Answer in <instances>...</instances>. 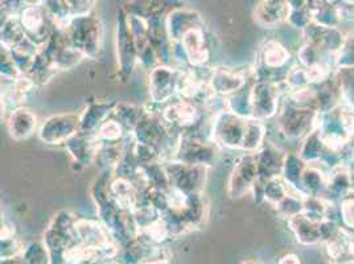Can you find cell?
Masks as SVG:
<instances>
[{"label": "cell", "mask_w": 354, "mask_h": 264, "mask_svg": "<svg viewBox=\"0 0 354 264\" xmlns=\"http://www.w3.org/2000/svg\"><path fill=\"white\" fill-rule=\"evenodd\" d=\"M315 130L325 147L341 151L353 139V106L341 103L328 113L317 114Z\"/></svg>", "instance_id": "1"}, {"label": "cell", "mask_w": 354, "mask_h": 264, "mask_svg": "<svg viewBox=\"0 0 354 264\" xmlns=\"http://www.w3.org/2000/svg\"><path fill=\"white\" fill-rule=\"evenodd\" d=\"M62 32L68 44L84 57L97 59L101 56L104 46V24L98 17L93 15L75 17Z\"/></svg>", "instance_id": "2"}, {"label": "cell", "mask_w": 354, "mask_h": 264, "mask_svg": "<svg viewBox=\"0 0 354 264\" xmlns=\"http://www.w3.org/2000/svg\"><path fill=\"white\" fill-rule=\"evenodd\" d=\"M246 120L243 117H236L227 110L218 111L212 120L210 140L217 147L227 148L241 151Z\"/></svg>", "instance_id": "3"}, {"label": "cell", "mask_w": 354, "mask_h": 264, "mask_svg": "<svg viewBox=\"0 0 354 264\" xmlns=\"http://www.w3.org/2000/svg\"><path fill=\"white\" fill-rule=\"evenodd\" d=\"M162 165L172 189L184 194L204 193L209 168L200 165H185L177 162H162Z\"/></svg>", "instance_id": "4"}, {"label": "cell", "mask_w": 354, "mask_h": 264, "mask_svg": "<svg viewBox=\"0 0 354 264\" xmlns=\"http://www.w3.org/2000/svg\"><path fill=\"white\" fill-rule=\"evenodd\" d=\"M322 243L333 264L353 263V235L342 226L329 220L320 222Z\"/></svg>", "instance_id": "5"}, {"label": "cell", "mask_w": 354, "mask_h": 264, "mask_svg": "<svg viewBox=\"0 0 354 264\" xmlns=\"http://www.w3.org/2000/svg\"><path fill=\"white\" fill-rule=\"evenodd\" d=\"M317 114L316 111L284 103L283 109L277 114L278 129L288 140H303L315 130Z\"/></svg>", "instance_id": "6"}, {"label": "cell", "mask_w": 354, "mask_h": 264, "mask_svg": "<svg viewBox=\"0 0 354 264\" xmlns=\"http://www.w3.org/2000/svg\"><path fill=\"white\" fill-rule=\"evenodd\" d=\"M216 159L217 146L214 143L193 136H178L171 162L209 168L214 164Z\"/></svg>", "instance_id": "7"}, {"label": "cell", "mask_w": 354, "mask_h": 264, "mask_svg": "<svg viewBox=\"0 0 354 264\" xmlns=\"http://www.w3.org/2000/svg\"><path fill=\"white\" fill-rule=\"evenodd\" d=\"M281 94V85L254 81L249 94L251 119L266 122L267 119L277 117L279 111Z\"/></svg>", "instance_id": "8"}, {"label": "cell", "mask_w": 354, "mask_h": 264, "mask_svg": "<svg viewBox=\"0 0 354 264\" xmlns=\"http://www.w3.org/2000/svg\"><path fill=\"white\" fill-rule=\"evenodd\" d=\"M115 45H117V61L118 72L122 79L131 77L138 65V50L133 41V35L129 30L126 14L120 8L117 16V32H115Z\"/></svg>", "instance_id": "9"}, {"label": "cell", "mask_w": 354, "mask_h": 264, "mask_svg": "<svg viewBox=\"0 0 354 264\" xmlns=\"http://www.w3.org/2000/svg\"><path fill=\"white\" fill-rule=\"evenodd\" d=\"M181 70L159 65L149 72L148 91L153 104H167L177 95V85Z\"/></svg>", "instance_id": "10"}, {"label": "cell", "mask_w": 354, "mask_h": 264, "mask_svg": "<svg viewBox=\"0 0 354 264\" xmlns=\"http://www.w3.org/2000/svg\"><path fill=\"white\" fill-rule=\"evenodd\" d=\"M307 10L310 14V23L325 28H339L345 19H353V3L344 6V3L313 0L307 1Z\"/></svg>", "instance_id": "11"}, {"label": "cell", "mask_w": 354, "mask_h": 264, "mask_svg": "<svg viewBox=\"0 0 354 264\" xmlns=\"http://www.w3.org/2000/svg\"><path fill=\"white\" fill-rule=\"evenodd\" d=\"M254 78V70H242L230 66H218L212 69L209 86L217 97H229L245 88Z\"/></svg>", "instance_id": "12"}, {"label": "cell", "mask_w": 354, "mask_h": 264, "mask_svg": "<svg viewBox=\"0 0 354 264\" xmlns=\"http://www.w3.org/2000/svg\"><path fill=\"white\" fill-rule=\"evenodd\" d=\"M258 178L255 153H245L239 158L227 181V196L232 200H239L250 193Z\"/></svg>", "instance_id": "13"}, {"label": "cell", "mask_w": 354, "mask_h": 264, "mask_svg": "<svg viewBox=\"0 0 354 264\" xmlns=\"http://www.w3.org/2000/svg\"><path fill=\"white\" fill-rule=\"evenodd\" d=\"M165 32L168 40L171 43H178L185 33L189 30L204 28V20L200 12L184 8L175 7L164 19Z\"/></svg>", "instance_id": "14"}, {"label": "cell", "mask_w": 354, "mask_h": 264, "mask_svg": "<svg viewBox=\"0 0 354 264\" xmlns=\"http://www.w3.org/2000/svg\"><path fill=\"white\" fill-rule=\"evenodd\" d=\"M301 33L304 37V44L330 55H337L348 39V36H345L339 28H325L315 23H310L301 30Z\"/></svg>", "instance_id": "15"}, {"label": "cell", "mask_w": 354, "mask_h": 264, "mask_svg": "<svg viewBox=\"0 0 354 264\" xmlns=\"http://www.w3.org/2000/svg\"><path fill=\"white\" fill-rule=\"evenodd\" d=\"M78 115L62 114L44 122L40 138L48 144H65L78 132Z\"/></svg>", "instance_id": "16"}, {"label": "cell", "mask_w": 354, "mask_h": 264, "mask_svg": "<svg viewBox=\"0 0 354 264\" xmlns=\"http://www.w3.org/2000/svg\"><path fill=\"white\" fill-rule=\"evenodd\" d=\"M353 194V175L352 168L337 165L328 172L324 200L332 205H339L342 200Z\"/></svg>", "instance_id": "17"}, {"label": "cell", "mask_w": 354, "mask_h": 264, "mask_svg": "<svg viewBox=\"0 0 354 264\" xmlns=\"http://www.w3.org/2000/svg\"><path fill=\"white\" fill-rule=\"evenodd\" d=\"M187 57L189 68H204L210 61V49L204 28L189 30L178 41Z\"/></svg>", "instance_id": "18"}, {"label": "cell", "mask_w": 354, "mask_h": 264, "mask_svg": "<svg viewBox=\"0 0 354 264\" xmlns=\"http://www.w3.org/2000/svg\"><path fill=\"white\" fill-rule=\"evenodd\" d=\"M290 14L288 1L281 0H263L254 8V20L263 28H275L287 21Z\"/></svg>", "instance_id": "19"}, {"label": "cell", "mask_w": 354, "mask_h": 264, "mask_svg": "<svg viewBox=\"0 0 354 264\" xmlns=\"http://www.w3.org/2000/svg\"><path fill=\"white\" fill-rule=\"evenodd\" d=\"M286 153L283 149H281L274 144H263L258 152H255V162H257V172H258V178L262 180H271L281 177V168Z\"/></svg>", "instance_id": "20"}, {"label": "cell", "mask_w": 354, "mask_h": 264, "mask_svg": "<svg viewBox=\"0 0 354 264\" xmlns=\"http://www.w3.org/2000/svg\"><path fill=\"white\" fill-rule=\"evenodd\" d=\"M73 229L75 239L85 246L106 247L113 243L110 235L100 220L75 218Z\"/></svg>", "instance_id": "21"}, {"label": "cell", "mask_w": 354, "mask_h": 264, "mask_svg": "<svg viewBox=\"0 0 354 264\" xmlns=\"http://www.w3.org/2000/svg\"><path fill=\"white\" fill-rule=\"evenodd\" d=\"M117 101H93L78 119V132L94 133L106 119L113 115Z\"/></svg>", "instance_id": "22"}, {"label": "cell", "mask_w": 354, "mask_h": 264, "mask_svg": "<svg viewBox=\"0 0 354 264\" xmlns=\"http://www.w3.org/2000/svg\"><path fill=\"white\" fill-rule=\"evenodd\" d=\"M65 147L71 152L74 162L85 168L90 164H94L100 146L94 133L77 132L71 140L65 143Z\"/></svg>", "instance_id": "23"}, {"label": "cell", "mask_w": 354, "mask_h": 264, "mask_svg": "<svg viewBox=\"0 0 354 264\" xmlns=\"http://www.w3.org/2000/svg\"><path fill=\"white\" fill-rule=\"evenodd\" d=\"M259 68L270 72H287V65L291 59V53L284 45L277 40H268L262 46Z\"/></svg>", "instance_id": "24"}, {"label": "cell", "mask_w": 354, "mask_h": 264, "mask_svg": "<svg viewBox=\"0 0 354 264\" xmlns=\"http://www.w3.org/2000/svg\"><path fill=\"white\" fill-rule=\"evenodd\" d=\"M109 189H110V196H111L113 201L115 202V205L118 206L119 209H122L124 211H133V207L138 202L139 193H140L135 188L133 182L113 176L110 181V185H109Z\"/></svg>", "instance_id": "25"}, {"label": "cell", "mask_w": 354, "mask_h": 264, "mask_svg": "<svg viewBox=\"0 0 354 264\" xmlns=\"http://www.w3.org/2000/svg\"><path fill=\"white\" fill-rule=\"evenodd\" d=\"M326 180L328 173H325L320 167L316 164H307L300 180V194L303 197L312 196L324 198Z\"/></svg>", "instance_id": "26"}, {"label": "cell", "mask_w": 354, "mask_h": 264, "mask_svg": "<svg viewBox=\"0 0 354 264\" xmlns=\"http://www.w3.org/2000/svg\"><path fill=\"white\" fill-rule=\"evenodd\" d=\"M290 230L295 235L296 241L301 245L312 246L322 243V230L320 223L308 220L303 214H299L294 218L287 220Z\"/></svg>", "instance_id": "27"}, {"label": "cell", "mask_w": 354, "mask_h": 264, "mask_svg": "<svg viewBox=\"0 0 354 264\" xmlns=\"http://www.w3.org/2000/svg\"><path fill=\"white\" fill-rule=\"evenodd\" d=\"M130 133L124 131L122 124L115 117H111L106 119L104 123L94 132V136L98 142V146H115L126 142V138Z\"/></svg>", "instance_id": "28"}, {"label": "cell", "mask_w": 354, "mask_h": 264, "mask_svg": "<svg viewBox=\"0 0 354 264\" xmlns=\"http://www.w3.org/2000/svg\"><path fill=\"white\" fill-rule=\"evenodd\" d=\"M306 167L307 164L299 158L297 153H286L283 168H281V180L286 182V185L291 191H296L299 194H300V180Z\"/></svg>", "instance_id": "29"}, {"label": "cell", "mask_w": 354, "mask_h": 264, "mask_svg": "<svg viewBox=\"0 0 354 264\" xmlns=\"http://www.w3.org/2000/svg\"><path fill=\"white\" fill-rule=\"evenodd\" d=\"M147 114L146 107L136 106L133 103L117 102L113 117L118 120L127 133H131L136 124Z\"/></svg>", "instance_id": "30"}, {"label": "cell", "mask_w": 354, "mask_h": 264, "mask_svg": "<svg viewBox=\"0 0 354 264\" xmlns=\"http://www.w3.org/2000/svg\"><path fill=\"white\" fill-rule=\"evenodd\" d=\"M266 136H267V130H266L265 122L248 119L241 151L246 153L258 152L265 144Z\"/></svg>", "instance_id": "31"}, {"label": "cell", "mask_w": 354, "mask_h": 264, "mask_svg": "<svg viewBox=\"0 0 354 264\" xmlns=\"http://www.w3.org/2000/svg\"><path fill=\"white\" fill-rule=\"evenodd\" d=\"M10 133L16 140L27 139L36 129V117L30 110L19 109L10 119Z\"/></svg>", "instance_id": "32"}, {"label": "cell", "mask_w": 354, "mask_h": 264, "mask_svg": "<svg viewBox=\"0 0 354 264\" xmlns=\"http://www.w3.org/2000/svg\"><path fill=\"white\" fill-rule=\"evenodd\" d=\"M255 79L250 81L245 88L238 90L234 94L226 97V106L225 110L233 113L236 117H243V119H251V110H250V94L251 84Z\"/></svg>", "instance_id": "33"}, {"label": "cell", "mask_w": 354, "mask_h": 264, "mask_svg": "<svg viewBox=\"0 0 354 264\" xmlns=\"http://www.w3.org/2000/svg\"><path fill=\"white\" fill-rule=\"evenodd\" d=\"M325 146L317 130H313L307 138L303 139L301 147L297 155L306 164H317L324 151Z\"/></svg>", "instance_id": "34"}, {"label": "cell", "mask_w": 354, "mask_h": 264, "mask_svg": "<svg viewBox=\"0 0 354 264\" xmlns=\"http://www.w3.org/2000/svg\"><path fill=\"white\" fill-rule=\"evenodd\" d=\"M145 180L147 182L148 188L158 189V191H169V181L165 173L162 162H153L147 167H140Z\"/></svg>", "instance_id": "35"}, {"label": "cell", "mask_w": 354, "mask_h": 264, "mask_svg": "<svg viewBox=\"0 0 354 264\" xmlns=\"http://www.w3.org/2000/svg\"><path fill=\"white\" fill-rule=\"evenodd\" d=\"M290 191L291 189L286 185L281 177L267 180L262 188V202H267L275 207L290 193Z\"/></svg>", "instance_id": "36"}, {"label": "cell", "mask_w": 354, "mask_h": 264, "mask_svg": "<svg viewBox=\"0 0 354 264\" xmlns=\"http://www.w3.org/2000/svg\"><path fill=\"white\" fill-rule=\"evenodd\" d=\"M332 75L339 86L342 103L353 106V68L335 69Z\"/></svg>", "instance_id": "37"}, {"label": "cell", "mask_w": 354, "mask_h": 264, "mask_svg": "<svg viewBox=\"0 0 354 264\" xmlns=\"http://www.w3.org/2000/svg\"><path fill=\"white\" fill-rule=\"evenodd\" d=\"M329 202L325 201L322 197H312V196H306L303 197V211L301 214L307 217L308 220L313 222H323L325 220L326 210H328Z\"/></svg>", "instance_id": "38"}, {"label": "cell", "mask_w": 354, "mask_h": 264, "mask_svg": "<svg viewBox=\"0 0 354 264\" xmlns=\"http://www.w3.org/2000/svg\"><path fill=\"white\" fill-rule=\"evenodd\" d=\"M278 210V214L284 220H291L296 216L301 214L303 211V197L294 191L290 193L281 200L278 205L275 206Z\"/></svg>", "instance_id": "39"}, {"label": "cell", "mask_w": 354, "mask_h": 264, "mask_svg": "<svg viewBox=\"0 0 354 264\" xmlns=\"http://www.w3.org/2000/svg\"><path fill=\"white\" fill-rule=\"evenodd\" d=\"M290 14L287 17V23L296 30H303L310 23V14L307 10V1L295 0L288 1Z\"/></svg>", "instance_id": "40"}, {"label": "cell", "mask_w": 354, "mask_h": 264, "mask_svg": "<svg viewBox=\"0 0 354 264\" xmlns=\"http://www.w3.org/2000/svg\"><path fill=\"white\" fill-rule=\"evenodd\" d=\"M130 151L133 153L135 162H138L139 167H147L153 162H160V152L155 147L135 143L133 140V143L130 146Z\"/></svg>", "instance_id": "41"}, {"label": "cell", "mask_w": 354, "mask_h": 264, "mask_svg": "<svg viewBox=\"0 0 354 264\" xmlns=\"http://www.w3.org/2000/svg\"><path fill=\"white\" fill-rule=\"evenodd\" d=\"M339 220L341 226L348 232L353 230V194L348 196L339 202Z\"/></svg>", "instance_id": "42"}, {"label": "cell", "mask_w": 354, "mask_h": 264, "mask_svg": "<svg viewBox=\"0 0 354 264\" xmlns=\"http://www.w3.org/2000/svg\"><path fill=\"white\" fill-rule=\"evenodd\" d=\"M339 68H353V36H348L342 49L336 56L335 69Z\"/></svg>", "instance_id": "43"}, {"label": "cell", "mask_w": 354, "mask_h": 264, "mask_svg": "<svg viewBox=\"0 0 354 264\" xmlns=\"http://www.w3.org/2000/svg\"><path fill=\"white\" fill-rule=\"evenodd\" d=\"M138 65H140L143 69L151 72L156 66H159V59L156 56V52L151 45L147 44L142 49L138 50Z\"/></svg>", "instance_id": "44"}, {"label": "cell", "mask_w": 354, "mask_h": 264, "mask_svg": "<svg viewBox=\"0 0 354 264\" xmlns=\"http://www.w3.org/2000/svg\"><path fill=\"white\" fill-rule=\"evenodd\" d=\"M278 264H301V262L296 254L290 252V254H286L284 256H281Z\"/></svg>", "instance_id": "45"}, {"label": "cell", "mask_w": 354, "mask_h": 264, "mask_svg": "<svg viewBox=\"0 0 354 264\" xmlns=\"http://www.w3.org/2000/svg\"><path fill=\"white\" fill-rule=\"evenodd\" d=\"M145 264H169L168 263V261L167 259H164V258H162V259H152V261H148V262H146Z\"/></svg>", "instance_id": "46"}, {"label": "cell", "mask_w": 354, "mask_h": 264, "mask_svg": "<svg viewBox=\"0 0 354 264\" xmlns=\"http://www.w3.org/2000/svg\"><path fill=\"white\" fill-rule=\"evenodd\" d=\"M241 264H261L259 262H257V261H245V262H242Z\"/></svg>", "instance_id": "47"}]
</instances>
